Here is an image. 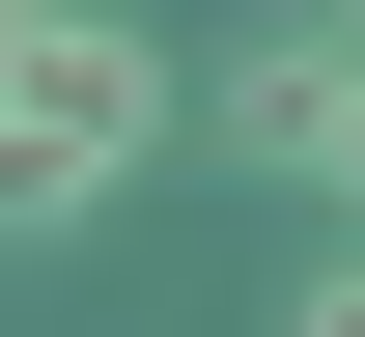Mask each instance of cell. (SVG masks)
<instances>
[{"mask_svg": "<svg viewBox=\"0 0 365 337\" xmlns=\"http://www.w3.org/2000/svg\"><path fill=\"white\" fill-rule=\"evenodd\" d=\"M0 28H29V0H0Z\"/></svg>", "mask_w": 365, "mask_h": 337, "instance_id": "3957f363", "label": "cell"}, {"mask_svg": "<svg viewBox=\"0 0 365 337\" xmlns=\"http://www.w3.org/2000/svg\"><path fill=\"white\" fill-rule=\"evenodd\" d=\"M140 141H169V56L85 28V0H29V28H0V253L85 225V197H140Z\"/></svg>", "mask_w": 365, "mask_h": 337, "instance_id": "6da1fadb", "label": "cell"}, {"mask_svg": "<svg viewBox=\"0 0 365 337\" xmlns=\"http://www.w3.org/2000/svg\"><path fill=\"white\" fill-rule=\"evenodd\" d=\"M309 337H365V281H309Z\"/></svg>", "mask_w": 365, "mask_h": 337, "instance_id": "7a4b0ae2", "label": "cell"}]
</instances>
